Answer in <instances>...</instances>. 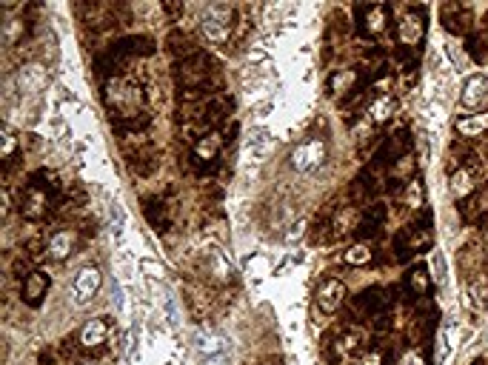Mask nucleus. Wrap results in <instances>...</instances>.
<instances>
[{
  "label": "nucleus",
  "instance_id": "f257e3e1",
  "mask_svg": "<svg viewBox=\"0 0 488 365\" xmlns=\"http://www.w3.org/2000/svg\"><path fill=\"white\" fill-rule=\"evenodd\" d=\"M431 243H434V220L426 211L420 220H414L406 228H400V234L394 237V257L397 260H411L414 254L428 251Z\"/></svg>",
  "mask_w": 488,
  "mask_h": 365
},
{
  "label": "nucleus",
  "instance_id": "f03ea898",
  "mask_svg": "<svg viewBox=\"0 0 488 365\" xmlns=\"http://www.w3.org/2000/svg\"><path fill=\"white\" fill-rule=\"evenodd\" d=\"M211 58L209 55H194V58H186L174 66V80L180 86V91H203L209 77H211Z\"/></svg>",
  "mask_w": 488,
  "mask_h": 365
},
{
  "label": "nucleus",
  "instance_id": "7ed1b4c3",
  "mask_svg": "<svg viewBox=\"0 0 488 365\" xmlns=\"http://www.w3.org/2000/svg\"><path fill=\"white\" fill-rule=\"evenodd\" d=\"M232 6L229 4H209L203 18H200V26H203V34L211 40V43H223L229 40L232 34Z\"/></svg>",
  "mask_w": 488,
  "mask_h": 365
},
{
  "label": "nucleus",
  "instance_id": "20e7f679",
  "mask_svg": "<svg viewBox=\"0 0 488 365\" xmlns=\"http://www.w3.org/2000/svg\"><path fill=\"white\" fill-rule=\"evenodd\" d=\"M52 203H55V189L29 182L26 194L20 197V214L29 217V220H40V217H46L52 211Z\"/></svg>",
  "mask_w": 488,
  "mask_h": 365
},
{
  "label": "nucleus",
  "instance_id": "39448f33",
  "mask_svg": "<svg viewBox=\"0 0 488 365\" xmlns=\"http://www.w3.org/2000/svg\"><path fill=\"white\" fill-rule=\"evenodd\" d=\"M103 286V274L98 265H83L77 274H74V283H72V291H74V303L77 305H86L88 300H95V294L100 291Z\"/></svg>",
  "mask_w": 488,
  "mask_h": 365
},
{
  "label": "nucleus",
  "instance_id": "423d86ee",
  "mask_svg": "<svg viewBox=\"0 0 488 365\" xmlns=\"http://www.w3.org/2000/svg\"><path fill=\"white\" fill-rule=\"evenodd\" d=\"M388 18H391V9L385 4L357 6V26H360V34H366V37H377L380 32H385Z\"/></svg>",
  "mask_w": 488,
  "mask_h": 365
},
{
  "label": "nucleus",
  "instance_id": "0eeeda50",
  "mask_svg": "<svg viewBox=\"0 0 488 365\" xmlns=\"http://www.w3.org/2000/svg\"><path fill=\"white\" fill-rule=\"evenodd\" d=\"M323 160H326V140H323V137H312V140L300 143V146L291 152V166H294L297 171H312V168H317Z\"/></svg>",
  "mask_w": 488,
  "mask_h": 365
},
{
  "label": "nucleus",
  "instance_id": "6e6552de",
  "mask_svg": "<svg viewBox=\"0 0 488 365\" xmlns=\"http://www.w3.org/2000/svg\"><path fill=\"white\" fill-rule=\"evenodd\" d=\"M460 217L468 225H480L488 217V182L482 189H474L463 203H460Z\"/></svg>",
  "mask_w": 488,
  "mask_h": 365
},
{
  "label": "nucleus",
  "instance_id": "1a4fd4ad",
  "mask_svg": "<svg viewBox=\"0 0 488 365\" xmlns=\"http://www.w3.org/2000/svg\"><path fill=\"white\" fill-rule=\"evenodd\" d=\"M46 83H49V69L37 66V63L20 66L18 74H15V86H18L20 95H34V91H40Z\"/></svg>",
  "mask_w": 488,
  "mask_h": 365
},
{
  "label": "nucleus",
  "instance_id": "9d476101",
  "mask_svg": "<svg viewBox=\"0 0 488 365\" xmlns=\"http://www.w3.org/2000/svg\"><path fill=\"white\" fill-rule=\"evenodd\" d=\"M345 297H348L345 283H343V280H334V277L323 280V283H320V288H317V294H315V300H317L320 311H326V314H334V311H337V308L345 303Z\"/></svg>",
  "mask_w": 488,
  "mask_h": 365
},
{
  "label": "nucleus",
  "instance_id": "9b49d317",
  "mask_svg": "<svg viewBox=\"0 0 488 365\" xmlns=\"http://www.w3.org/2000/svg\"><path fill=\"white\" fill-rule=\"evenodd\" d=\"M388 305H391V294L383 291V288H377V286H374V288H366L357 300H354V308L363 311V314L371 317V319L388 314Z\"/></svg>",
  "mask_w": 488,
  "mask_h": 365
},
{
  "label": "nucleus",
  "instance_id": "f8f14e48",
  "mask_svg": "<svg viewBox=\"0 0 488 365\" xmlns=\"http://www.w3.org/2000/svg\"><path fill=\"white\" fill-rule=\"evenodd\" d=\"M397 37H400L403 49H417V43H423L426 37V26H423V18L417 12H406L397 23Z\"/></svg>",
  "mask_w": 488,
  "mask_h": 365
},
{
  "label": "nucleus",
  "instance_id": "ddd939ff",
  "mask_svg": "<svg viewBox=\"0 0 488 365\" xmlns=\"http://www.w3.org/2000/svg\"><path fill=\"white\" fill-rule=\"evenodd\" d=\"M77 337H80L83 351L100 348V345L106 343V337H109V317H95V319H88V323L80 328Z\"/></svg>",
  "mask_w": 488,
  "mask_h": 365
},
{
  "label": "nucleus",
  "instance_id": "4468645a",
  "mask_svg": "<svg viewBox=\"0 0 488 365\" xmlns=\"http://www.w3.org/2000/svg\"><path fill=\"white\" fill-rule=\"evenodd\" d=\"M385 217H388V211H385V206H380V203H371V206H366V214H363V220H360V225H357V234H360V240L366 243V240H374L380 232H383V225H385Z\"/></svg>",
  "mask_w": 488,
  "mask_h": 365
},
{
  "label": "nucleus",
  "instance_id": "2eb2a0df",
  "mask_svg": "<svg viewBox=\"0 0 488 365\" xmlns=\"http://www.w3.org/2000/svg\"><path fill=\"white\" fill-rule=\"evenodd\" d=\"M203 268H206V274L211 280H217V283H229V280H235V268H232V263L220 254L217 248H209V251H203Z\"/></svg>",
  "mask_w": 488,
  "mask_h": 365
},
{
  "label": "nucleus",
  "instance_id": "dca6fc26",
  "mask_svg": "<svg viewBox=\"0 0 488 365\" xmlns=\"http://www.w3.org/2000/svg\"><path fill=\"white\" fill-rule=\"evenodd\" d=\"M377 192H380V180L374 177V168H369V171H363L357 180L351 182V200L357 203V206H371V200L377 197Z\"/></svg>",
  "mask_w": 488,
  "mask_h": 365
},
{
  "label": "nucleus",
  "instance_id": "f3484780",
  "mask_svg": "<svg viewBox=\"0 0 488 365\" xmlns=\"http://www.w3.org/2000/svg\"><path fill=\"white\" fill-rule=\"evenodd\" d=\"M440 20L446 26L451 34H466L468 32V23H471V12L460 4H446L440 12Z\"/></svg>",
  "mask_w": 488,
  "mask_h": 365
},
{
  "label": "nucleus",
  "instance_id": "a211bd4d",
  "mask_svg": "<svg viewBox=\"0 0 488 365\" xmlns=\"http://www.w3.org/2000/svg\"><path fill=\"white\" fill-rule=\"evenodd\" d=\"M46 291H49V274H43V271H32L29 277L23 280V300H26V305H40L43 303V297H46Z\"/></svg>",
  "mask_w": 488,
  "mask_h": 365
},
{
  "label": "nucleus",
  "instance_id": "6ab92c4d",
  "mask_svg": "<svg viewBox=\"0 0 488 365\" xmlns=\"http://www.w3.org/2000/svg\"><path fill=\"white\" fill-rule=\"evenodd\" d=\"M166 46H169V52L177 58V63L180 60H186V58H194V55H200V49H197V43L192 40V34H186L183 29H174L169 37H166Z\"/></svg>",
  "mask_w": 488,
  "mask_h": 365
},
{
  "label": "nucleus",
  "instance_id": "aec40b11",
  "mask_svg": "<svg viewBox=\"0 0 488 365\" xmlns=\"http://www.w3.org/2000/svg\"><path fill=\"white\" fill-rule=\"evenodd\" d=\"M485 98H488V77H482V74L468 77V80H466V86H463L460 103H463L466 109H477V106H480Z\"/></svg>",
  "mask_w": 488,
  "mask_h": 365
},
{
  "label": "nucleus",
  "instance_id": "412c9836",
  "mask_svg": "<svg viewBox=\"0 0 488 365\" xmlns=\"http://www.w3.org/2000/svg\"><path fill=\"white\" fill-rule=\"evenodd\" d=\"M406 291H409L411 300L428 297V291H431V274H428L426 265H414V268L406 274Z\"/></svg>",
  "mask_w": 488,
  "mask_h": 365
},
{
  "label": "nucleus",
  "instance_id": "4be33fe9",
  "mask_svg": "<svg viewBox=\"0 0 488 365\" xmlns=\"http://www.w3.org/2000/svg\"><path fill=\"white\" fill-rule=\"evenodd\" d=\"M220 146H223V140H220V134H217V131L203 134L200 140L194 143V166H200V168H203V163H214V157H217Z\"/></svg>",
  "mask_w": 488,
  "mask_h": 365
},
{
  "label": "nucleus",
  "instance_id": "5701e85b",
  "mask_svg": "<svg viewBox=\"0 0 488 365\" xmlns=\"http://www.w3.org/2000/svg\"><path fill=\"white\" fill-rule=\"evenodd\" d=\"M226 337H220L217 331H197L194 334V348L203 357H214V354H226Z\"/></svg>",
  "mask_w": 488,
  "mask_h": 365
},
{
  "label": "nucleus",
  "instance_id": "b1692460",
  "mask_svg": "<svg viewBox=\"0 0 488 365\" xmlns=\"http://www.w3.org/2000/svg\"><path fill=\"white\" fill-rule=\"evenodd\" d=\"M357 80H360V74L354 69L337 72V74L329 77V91H331V95H340V91H343V98H345V95H351V91H357Z\"/></svg>",
  "mask_w": 488,
  "mask_h": 365
},
{
  "label": "nucleus",
  "instance_id": "393cba45",
  "mask_svg": "<svg viewBox=\"0 0 488 365\" xmlns=\"http://www.w3.org/2000/svg\"><path fill=\"white\" fill-rule=\"evenodd\" d=\"M143 211H146V217H149V223H152V228L154 232H169V211H166V206H163V200H157V197H152V200H146V206H143Z\"/></svg>",
  "mask_w": 488,
  "mask_h": 365
},
{
  "label": "nucleus",
  "instance_id": "a878e982",
  "mask_svg": "<svg viewBox=\"0 0 488 365\" xmlns=\"http://www.w3.org/2000/svg\"><path fill=\"white\" fill-rule=\"evenodd\" d=\"M72 251H74V234L72 232H55L49 237V251L46 254L52 260H66Z\"/></svg>",
  "mask_w": 488,
  "mask_h": 365
},
{
  "label": "nucleus",
  "instance_id": "bb28decb",
  "mask_svg": "<svg viewBox=\"0 0 488 365\" xmlns=\"http://www.w3.org/2000/svg\"><path fill=\"white\" fill-rule=\"evenodd\" d=\"M474 177H477L474 166H460V168L451 174V192L460 194V197L466 200V194L474 192Z\"/></svg>",
  "mask_w": 488,
  "mask_h": 365
},
{
  "label": "nucleus",
  "instance_id": "cd10ccee",
  "mask_svg": "<svg viewBox=\"0 0 488 365\" xmlns=\"http://www.w3.org/2000/svg\"><path fill=\"white\" fill-rule=\"evenodd\" d=\"M454 128L463 137H480L488 131V114H471V117H460L454 120Z\"/></svg>",
  "mask_w": 488,
  "mask_h": 365
},
{
  "label": "nucleus",
  "instance_id": "c85d7f7f",
  "mask_svg": "<svg viewBox=\"0 0 488 365\" xmlns=\"http://www.w3.org/2000/svg\"><path fill=\"white\" fill-rule=\"evenodd\" d=\"M112 52L114 55H152L154 46L149 37H128V40H120Z\"/></svg>",
  "mask_w": 488,
  "mask_h": 365
},
{
  "label": "nucleus",
  "instance_id": "c756f323",
  "mask_svg": "<svg viewBox=\"0 0 488 365\" xmlns=\"http://www.w3.org/2000/svg\"><path fill=\"white\" fill-rule=\"evenodd\" d=\"M468 303H471L477 311H482V308L488 305V280L482 277V274H480L477 280L468 283Z\"/></svg>",
  "mask_w": 488,
  "mask_h": 365
},
{
  "label": "nucleus",
  "instance_id": "7c9ffc66",
  "mask_svg": "<svg viewBox=\"0 0 488 365\" xmlns=\"http://www.w3.org/2000/svg\"><path fill=\"white\" fill-rule=\"evenodd\" d=\"M391 114H394V100L388 98V95H383V98H377L371 106H369V117H371V123H385V120H391Z\"/></svg>",
  "mask_w": 488,
  "mask_h": 365
},
{
  "label": "nucleus",
  "instance_id": "2f4dec72",
  "mask_svg": "<svg viewBox=\"0 0 488 365\" xmlns=\"http://www.w3.org/2000/svg\"><path fill=\"white\" fill-rule=\"evenodd\" d=\"M343 257H345L348 265H369L374 260V251L369 248V243H357V246H351Z\"/></svg>",
  "mask_w": 488,
  "mask_h": 365
},
{
  "label": "nucleus",
  "instance_id": "473e14b6",
  "mask_svg": "<svg viewBox=\"0 0 488 365\" xmlns=\"http://www.w3.org/2000/svg\"><path fill=\"white\" fill-rule=\"evenodd\" d=\"M403 200H406V206H411V208H420V206H423V182H420L417 177H414V180H406Z\"/></svg>",
  "mask_w": 488,
  "mask_h": 365
},
{
  "label": "nucleus",
  "instance_id": "72a5a7b5",
  "mask_svg": "<svg viewBox=\"0 0 488 365\" xmlns=\"http://www.w3.org/2000/svg\"><path fill=\"white\" fill-rule=\"evenodd\" d=\"M23 34H26V20H9L6 29H4V43L6 46H15Z\"/></svg>",
  "mask_w": 488,
  "mask_h": 365
},
{
  "label": "nucleus",
  "instance_id": "f704fd0d",
  "mask_svg": "<svg viewBox=\"0 0 488 365\" xmlns=\"http://www.w3.org/2000/svg\"><path fill=\"white\" fill-rule=\"evenodd\" d=\"M434 283L446 286V260H442L440 251H434Z\"/></svg>",
  "mask_w": 488,
  "mask_h": 365
},
{
  "label": "nucleus",
  "instance_id": "c9c22d12",
  "mask_svg": "<svg viewBox=\"0 0 488 365\" xmlns=\"http://www.w3.org/2000/svg\"><path fill=\"white\" fill-rule=\"evenodd\" d=\"M163 308H166V319H169V326H177V319H180V314H177V305H174V297L166 294L163 297Z\"/></svg>",
  "mask_w": 488,
  "mask_h": 365
},
{
  "label": "nucleus",
  "instance_id": "e433bc0d",
  "mask_svg": "<svg viewBox=\"0 0 488 365\" xmlns=\"http://www.w3.org/2000/svg\"><path fill=\"white\" fill-rule=\"evenodd\" d=\"M360 365H383V351L380 348H366V354L360 357Z\"/></svg>",
  "mask_w": 488,
  "mask_h": 365
},
{
  "label": "nucleus",
  "instance_id": "4c0bfd02",
  "mask_svg": "<svg viewBox=\"0 0 488 365\" xmlns=\"http://www.w3.org/2000/svg\"><path fill=\"white\" fill-rule=\"evenodd\" d=\"M12 152H15V137H12V131L6 128V131H4V160H12Z\"/></svg>",
  "mask_w": 488,
  "mask_h": 365
},
{
  "label": "nucleus",
  "instance_id": "58836bf2",
  "mask_svg": "<svg viewBox=\"0 0 488 365\" xmlns=\"http://www.w3.org/2000/svg\"><path fill=\"white\" fill-rule=\"evenodd\" d=\"M203 365H232V357L229 354H214V357H206Z\"/></svg>",
  "mask_w": 488,
  "mask_h": 365
},
{
  "label": "nucleus",
  "instance_id": "ea45409f",
  "mask_svg": "<svg viewBox=\"0 0 488 365\" xmlns=\"http://www.w3.org/2000/svg\"><path fill=\"white\" fill-rule=\"evenodd\" d=\"M449 55H451V60H454L457 66H463V63H466V58H463V52L457 49V46H449Z\"/></svg>",
  "mask_w": 488,
  "mask_h": 365
},
{
  "label": "nucleus",
  "instance_id": "a19ab883",
  "mask_svg": "<svg viewBox=\"0 0 488 365\" xmlns=\"http://www.w3.org/2000/svg\"><path fill=\"white\" fill-rule=\"evenodd\" d=\"M294 228V232H289V243H294L300 234H303V228H305V223H297V225H291Z\"/></svg>",
  "mask_w": 488,
  "mask_h": 365
},
{
  "label": "nucleus",
  "instance_id": "79ce46f5",
  "mask_svg": "<svg viewBox=\"0 0 488 365\" xmlns=\"http://www.w3.org/2000/svg\"><path fill=\"white\" fill-rule=\"evenodd\" d=\"M400 365H423V359L417 357V354H409V357H403V362Z\"/></svg>",
  "mask_w": 488,
  "mask_h": 365
},
{
  "label": "nucleus",
  "instance_id": "37998d69",
  "mask_svg": "<svg viewBox=\"0 0 488 365\" xmlns=\"http://www.w3.org/2000/svg\"><path fill=\"white\" fill-rule=\"evenodd\" d=\"M474 365H488V359H482V362H474Z\"/></svg>",
  "mask_w": 488,
  "mask_h": 365
},
{
  "label": "nucleus",
  "instance_id": "c03bdc74",
  "mask_svg": "<svg viewBox=\"0 0 488 365\" xmlns=\"http://www.w3.org/2000/svg\"><path fill=\"white\" fill-rule=\"evenodd\" d=\"M485 251H488V243H485Z\"/></svg>",
  "mask_w": 488,
  "mask_h": 365
},
{
  "label": "nucleus",
  "instance_id": "a18cd8bd",
  "mask_svg": "<svg viewBox=\"0 0 488 365\" xmlns=\"http://www.w3.org/2000/svg\"><path fill=\"white\" fill-rule=\"evenodd\" d=\"M83 365H88V362H83Z\"/></svg>",
  "mask_w": 488,
  "mask_h": 365
}]
</instances>
